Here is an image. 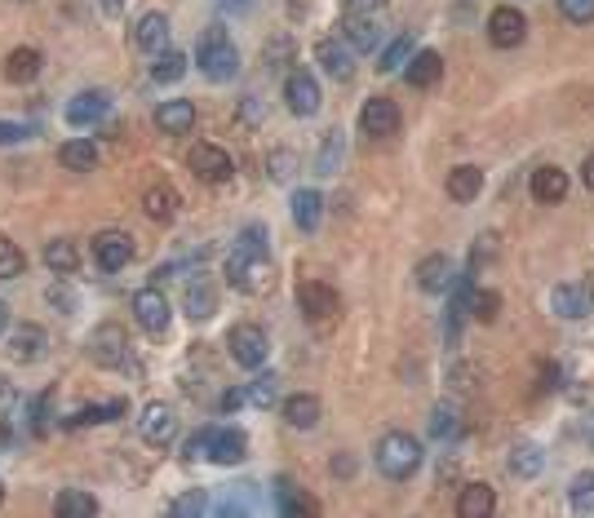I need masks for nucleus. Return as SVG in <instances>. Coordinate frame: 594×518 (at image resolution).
Returning <instances> with one entry per match:
<instances>
[{"label":"nucleus","mask_w":594,"mask_h":518,"mask_svg":"<svg viewBox=\"0 0 594 518\" xmlns=\"http://www.w3.org/2000/svg\"><path fill=\"white\" fill-rule=\"evenodd\" d=\"M196 62H200L204 80H213V85H222V80H235V76H240V49L231 45V36H227L222 27L200 31V40H196Z\"/></svg>","instance_id":"1"},{"label":"nucleus","mask_w":594,"mask_h":518,"mask_svg":"<svg viewBox=\"0 0 594 518\" xmlns=\"http://www.w3.org/2000/svg\"><path fill=\"white\" fill-rule=\"evenodd\" d=\"M373 461L391 483H404V479H413L417 465H422V443H417L413 434H404V430H391V434L377 439Z\"/></svg>","instance_id":"2"},{"label":"nucleus","mask_w":594,"mask_h":518,"mask_svg":"<svg viewBox=\"0 0 594 518\" xmlns=\"http://www.w3.org/2000/svg\"><path fill=\"white\" fill-rule=\"evenodd\" d=\"M182 457L196 461V457H209L213 465H240L249 457V439H244L240 430H200L187 439V448H182Z\"/></svg>","instance_id":"3"},{"label":"nucleus","mask_w":594,"mask_h":518,"mask_svg":"<svg viewBox=\"0 0 594 518\" xmlns=\"http://www.w3.org/2000/svg\"><path fill=\"white\" fill-rule=\"evenodd\" d=\"M227 346H231V359L240 368H262L266 355H271V341H266V333L258 324H235L227 333Z\"/></svg>","instance_id":"4"},{"label":"nucleus","mask_w":594,"mask_h":518,"mask_svg":"<svg viewBox=\"0 0 594 518\" xmlns=\"http://www.w3.org/2000/svg\"><path fill=\"white\" fill-rule=\"evenodd\" d=\"M187 164H191V173H196L200 182H209V186L231 182V173H235V160L227 155V147H213V142H196Z\"/></svg>","instance_id":"5"},{"label":"nucleus","mask_w":594,"mask_h":518,"mask_svg":"<svg viewBox=\"0 0 594 518\" xmlns=\"http://www.w3.org/2000/svg\"><path fill=\"white\" fill-rule=\"evenodd\" d=\"M528 36V18L515 5H497L488 14V45L493 49H519Z\"/></svg>","instance_id":"6"},{"label":"nucleus","mask_w":594,"mask_h":518,"mask_svg":"<svg viewBox=\"0 0 594 518\" xmlns=\"http://www.w3.org/2000/svg\"><path fill=\"white\" fill-rule=\"evenodd\" d=\"M169 297L160 293L156 284L151 288H142V293H133V319H138V328L142 333H151V337H160L169 328Z\"/></svg>","instance_id":"7"},{"label":"nucleus","mask_w":594,"mask_h":518,"mask_svg":"<svg viewBox=\"0 0 594 518\" xmlns=\"http://www.w3.org/2000/svg\"><path fill=\"white\" fill-rule=\"evenodd\" d=\"M550 310H555L559 319H586V315H594V288L586 279H568V284H559L555 293H550Z\"/></svg>","instance_id":"8"},{"label":"nucleus","mask_w":594,"mask_h":518,"mask_svg":"<svg viewBox=\"0 0 594 518\" xmlns=\"http://www.w3.org/2000/svg\"><path fill=\"white\" fill-rule=\"evenodd\" d=\"M94 262L107 275H120L133 262V235H125V231H102L98 240H94Z\"/></svg>","instance_id":"9"},{"label":"nucleus","mask_w":594,"mask_h":518,"mask_svg":"<svg viewBox=\"0 0 594 518\" xmlns=\"http://www.w3.org/2000/svg\"><path fill=\"white\" fill-rule=\"evenodd\" d=\"M89 355H94V364L102 368H120L129 355V337L120 324H102L94 337H89Z\"/></svg>","instance_id":"10"},{"label":"nucleus","mask_w":594,"mask_h":518,"mask_svg":"<svg viewBox=\"0 0 594 518\" xmlns=\"http://www.w3.org/2000/svg\"><path fill=\"white\" fill-rule=\"evenodd\" d=\"M360 133L364 138H391V133H399V107L391 98H368L360 107Z\"/></svg>","instance_id":"11"},{"label":"nucleus","mask_w":594,"mask_h":518,"mask_svg":"<svg viewBox=\"0 0 594 518\" xmlns=\"http://www.w3.org/2000/svg\"><path fill=\"white\" fill-rule=\"evenodd\" d=\"M324 102L320 85H315V76H306V71H293L289 80H284V107L293 111V116H315Z\"/></svg>","instance_id":"12"},{"label":"nucleus","mask_w":594,"mask_h":518,"mask_svg":"<svg viewBox=\"0 0 594 518\" xmlns=\"http://www.w3.org/2000/svg\"><path fill=\"white\" fill-rule=\"evenodd\" d=\"M138 434L147 443H156V448H165V443H173V434H178V417H173L169 403H147L138 417Z\"/></svg>","instance_id":"13"},{"label":"nucleus","mask_w":594,"mask_h":518,"mask_svg":"<svg viewBox=\"0 0 594 518\" xmlns=\"http://www.w3.org/2000/svg\"><path fill=\"white\" fill-rule=\"evenodd\" d=\"M297 306H302L306 319H329L337 315V293L333 284H320V279H306V284H297Z\"/></svg>","instance_id":"14"},{"label":"nucleus","mask_w":594,"mask_h":518,"mask_svg":"<svg viewBox=\"0 0 594 518\" xmlns=\"http://www.w3.org/2000/svg\"><path fill=\"white\" fill-rule=\"evenodd\" d=\"M528 191L537 204H563L568 200V173L555 169V164H541V169H532Z\"/></svg>","instance_id":"15"},{"label":"nucleus","mask_w":594,"mask_h":518,"mask_svg":"<svg viewBox=\"0 0 594 518\" xmlns=\"http://www.w3.org/2000/svg\"><path fill=\"white\" fill-rule=\"evenodd\" d=\"M156 129L169 133V138H178V133H191L196 129V107H191V98H169L156 107Z\"/></svg>","instance_id":"16"},{"label":"nucleus","mask_w":594,"mask_h":518,"mask_svg":"<svg viewBox=\"0 0 594 518\" xmlns=\"http://www.w3.org/2000/svg\"><path fill=\"white\" fill-rule=\"evenodd\" d=\"M439 76H444V58H439L435 49H417V54L404 62V80H408L413 89L439 85Z\"/></svg>","instance_id":"17"},{"label":"nucleus","mask_w":594,"mask_h":518,"mask_svg":"<svg viewBox=\"0 0 594 518\" xmlns=\"http://www.w3.org/2000/svg\"><path fill=\"white\" fill-rule=\"evenodd\" d=\"M133 45L151 58H156L160 49H169V18L165 14H142L138 27H133Z\"/></svg>","instance_id":"18"},{"label":"nucleus","mask_w":594,"mask_h":518,"mask_svg":"<svg viewBox=\"0 0 594 518\" xmlns=\"http://www.w3.org/2000/svg\"><path fill=\"white\" fill-rule=\"evenodd\" d=\"M111 111V98L102 89H89V93H80V98H71L67 102V124H76V129H85V124H94L102 120Z\"/></svg>","instance_id":"19"},{"label":"nucleus","mask_w":594,"mask_h":518,"mask_svg":"<svg viewBox=\"0 0 594 518\" xmlns=\"http://www.w3.org/2000/svg\"><path fill=\"white\" fill-rule=\"evenodd\" d=\"M262 262L266 257L258 253H244V248H231V257H227V279H231V288H240V293H253L258 288V275L262 271Z\"/></svg>","instance_id":"20"},{"label":"nucleus","mask_w":594,"mask_h":518,"mask_svg":"<svg viewBox=\"0 0 594 518\" xmlns=\"http://www.w3.org/2000/svg\"><path fill=\"white\" fill-rule=\"evenodd\" d=\"M40 355H45V333L36 324H18L14 337H9V359L14 364H36Z\"/></svg>","instance_id":"21"},{"label":"nucleus","mask_w":594,"mask_h":518,"mask_svg":"<svg viewBox=\"0 0 594 518\" xmlns=\"http://www.w3.org/2000/svg\"><path fill=\"white\" fill-rule=\"evenodd\" d=\"M497 510V492L488 483H466L462 496H457V514L462 518H488Z\"/></svg>","instance_id":"22"},{"label":"nucleus","mask_w":594,"mask_h":518,"mask_svg":"<svg viewBox=\"0 0 594 518\" xmlns=\"http://www.w3.org/2000/svg\"><path fill=\"white\" fill-rule=\"evenodd\" d=\"M284 426H293V430H315L320 426V399L315 395H293V399H284Z\"/></svg>","instance_id":"23"},{"label":"nucleus","mask_w":594,"mask_h":518,"mask_svg":"<svg viewBox=\"0 0 594 518\" xmlns=\"http://www.w3.org/2000/svg\"><path fill=\"white\" fill-rule=\"evenodd\" d=\"M320 67L329 71L333 80H351L355 76V62H351V45H342V40H320Z\"/></svg>","instance_id":"24"},{"label":"nucleus","mask_w":594,"mask_h":518,"mask_svg":"<svg viewBox=\"0 0 594 518\" xmlns=\"http://www.w3.org/2000/svg\"><path fill=\"white\" fill-rule=\"evenodd\" d=\"M320 217H324V195L320 191H311V186H306V191H297L293 195V222H297V231H320Z\"/></svg>","instance_id":"25"},{"label":"nucleus","mask_w":594,"mask_h":518,"mask_svg":"<svg viewBox=\"0 0 594 518\" xmlns=\"http://www.w3.org/2000/svg\"><path fill=\"white\" fill-rule=\"evenodd\" d=\"M40 67H45V58H40V49H14V54L5 58V80H14V85H32L40 76Z\"/></svg>","instance_id":"26"},{"label":"nucleus","mask_w":594,"mask_h":518,"mask_svg":"<svg viewBox=\"0 0 594 518\" xmlns=\"http://www.w3.org/2000/svg\"><path fill=\"white\" fill-rule=\"evenodd\" d=\"M417 284H422L426 293H444V288L453 284V262H448L444 253L422 257V266H417Z\"/></svg>","instance_id":"27"},{"label":"nucleus","mask_w":594,"mask_h":518,"mask_svg":"<svg viewBox=\"0 0 594 518\" xmlns=\"http://www.w3.org/2000/svg\"><path fill=\"white\" fill-rule=\"evenodd\" d=\"M479 191H484V169H475V164H457V169L448 173V195H453L457 204H470Z\"/></svg>","instance_id":"28"},{"label":"nucleus","mask_w":594,"mask_h":518,"mask_svg":"<svg viewBox=\"0 0 594 518\" xmlns=\"http://www.w3.org/2000/svg\"><path fill=\"white\" fill-rule=\"evenodd\" d=\"M58 164L71 173H89L98 164V147L89 138H76V142H63V151H58Z\"/></svg>","instance_id":"29"},{"label":"nucleus","mask_w":594,"mask_h":518,"mask_svg":"<svg viewBox=\"0 0 594 518\" xmlns=\"http://www.w3.org/2000/svg\"><path fill=\"white\" fill-rule=\"evenodd\" d=\"M142 209H147V217L151 222H173V217H178V191H173V186H151L147 191V200H142Z\"/></svg>","instance_id":"30"},{"label":"nucleus","mask_w":594,"mask_h":518,"mask_svg":"<svg viewBox=\"0 0 594 518\" xmlns=\"http://www.w3.org/2000/svg\"><path fill=\"white\" fill-rule=\"evenodd\" d=\"M187 54H182V49H160L156 54V62H151V80H156V85H173V80H182L187 76Z\"/></svg>","instance_id":"31"},{"label":"nucleus","mask_w":594,"mask_h":518,"mask_svg":"<svg viewBox=\"0 0 594 518\" xmlns=\"http://www.w3.org/2000/svg\"><path fill=\"white\" fill-rule=\"evenodd\" d=\"M45 266L54 275H76L80 271V248L71 240H49L45 244Z\"/></svg>","instance_id":"32"},{"label":"nucleus","mask_w":594,"mask_h":518,"mask_svg":"<svg viewBox=\"0 0 594 518\" xmlns=\"http://www.w3.org/2000/svg\"><path fill=\"white\" fill-rule=\"evenodd\" d=\"M54 514L58 518H85V514H98V501L85 488H67V492H58Z\"/></svg>","instance_id":"33"},{"label":"nucleus","mask_w":594,"mask_h":518,"mask_svg":"<svg viewBox=\"0 0 594 518\" xmlns=\"http://www.w3.org/2000/svg\"><path fill=\"white\" fill-rule=\"evenodd\" d=\"M342 31H346V45L351 49H377V23L373 18H355V14H342Z\"/></svg>","instance_id":"34"},{"label":"nucleus","mask_w":594,"mask_h":518,"mask_svg":"<svg viewBox=\"0 0 594 518\" xmlns=\"http://www.w3.org/2000/svg\"><path fill=\"white\" fill-rule=\"evenodd\" d=\"M182 306H187L191 319H209L213 310H218V297H213V288L204 284V279H191V284H187V297H182Z\"/></svg>","instance_id":"35"},{"label":"nucleus","mask_w":594,"mask_h":518,"mask_svg":"<svg viewBox=\"0 0 594 518\" xmlns=\"http://www.w3.org/2000/svg\"><path fill=\"white\" fill-rule=\"evenodd\" d=\"M413 54H417V45H413V36L404 31V36H395L391 45L382 49V58H377V71H382V76H391V71H399Z\"/></svg>","instance_id":"36"},{"label":"nucleus","mask_w":594,"mask_h":518,"mask_svg":"<svg viewBox=\"0 0 594 518\" xmlns=\"http://www.w3.org/2000/svg\"><path fill=\"white\" fill-rule=\"evenodd\" d=\"M466 310L479 319V324H493L497 310H501V297L488 293V288H466Z\"/></svg>","instance_id":"37"},{"label":"nucleus","mask_w":594,"mask_h":518,"mask_svg":"<svg viewBox=\"0 0 594 518\" xmlns=\"http://www.w3.org/2000/svg\"><path fill=\"white\" fill-rule=\"evenodd\" d=\"M18 275H27V253L0 235V279H18Z\"/></svg>","instance_id":"38"},{"label":"nucleus","mask_w":594,"mask_h":518,"mask_svg":"<svg viewBox=\"0 0 594 518\" xmlns=\"http://www.w3.org/2000/svg\"><path fill=\"white\" fill-rule=\"evenodd\" d=\"M275 496H280V510H284V514H315V501H311V496L293 492L284 479L275 483Z\"/></svg>","instance_id":"39"},{"label":"nucleus","mask_w":594,"mask_h":518,"mask_svg":"<svg viewBox=\"0 0 594 518\" xmlns=\"http://www.w3.org/2000/svg\"><path fill=\"white\" fill-rule=\"evenodd\" d=\"M430 434H435V439H457V434H462L457 412L453 408H435V412H430Z\"/></svg>","instance_id":"40"},{"label":"nucleus","mask_w":594,"mask_h":518,"mask_svg":"<svg viewBox=\"0 0 594 518\" xmlns=\"http://www.w3.org/2000/svg\"><path fill=\"white\" fill-rule=\"evenodd\" d=\"M559 14L568 18V23L586 27V23H594V0H559Z\"/></svg>","instance_id":"41"},{"label":"nucleus","mask_w":594,"mask_h":518,"mask_svg":"<svg viewBox=\"0 0 594 518\" xmlns=\"http://www.w3.org/2000/svg\"><path fill=\"white\" fill-rule=\"evenodd\" d=\"M541 461H546V457H541L537 448H519V452H510V465H515L519 474H537V470H541Z\"/></svg>","instance_id":"42"},{"label":"nucleus","mask_w":594,"mask_h":518,"mask_svg":"<svg viewBox=\"0 0 594 518\" xmlns=\"http://www.w3.org/2000/svg\"><path fill=\"white\" fill-rule=\"evenodd\" d=\"M572 505H590L594 501V474L586 470V474H577V479H572Z\"/></svg>","instance_id":"43"},{"label":"nucleus","mask_w":594,"mask_h":518,"mask_svg":"<svg viewBox=\"0 0 594 518\" xmlns=\"http://www.w3.org/2000/svg\"><path fill=\"white\" fill-rule=\"evenodd\" d=\"M204 505H209V501H204V492H187V496H178L169 510L173 514H204Z\"/></svg>","instance_id":"44"},{"label":"nucleus","mask_w":594,"mask_h":518,"mask_svg":"<svg viewBox=\"0 0 594 518\" xmlns=\"http://www.w3.org/2000/svg\"><path fill=\"white\" fill-rule=\"evenodd\" d=\"M386 9V0H346V14L355 18H377Z\"/></svg>","instance_id":"45"},{"label":"nucleus","mask_w":594,"mask_h":518,"mask_svg":"<svg viewBox=\"0 0 594 518\" xmlns=\"http://www.w3.org/2000/svg\"><path fill=\"white\" fill-rule=\"evenodd\" d=\"M249 399L266 408V403L275 399V377H258V381H253V386H249Z\"/></svg>","instance_id":"46"},{"label":"nucleus","mask_w":594,"mask_h":518,"mask_svg":"<svg viewBox=\"0 0 594 518\" xmlns=\"http://www.w3.org/2000/svg\"><path fill=\"white\" fill-rule=\"evenodd\" d=\"M32 124H0V142H23V138H32Z\"/></svg>","instance_id":"47"},{"label":"nucleus","mask_w":594,"mask_h":518,"mask_svg":"<svg viewBox=\"0 0 594 518\" xmlns=\"http://www.w3.org/2000/svg\"><path fill=\"white\" fill-rule=\"evenodd\" d=\"M240 120H244V124H258V120H262V111H258V98H244V107H240Z\"/></svg>","instance_id":"48"},{"label":"nucleus","mask_w":594,"mask_h":518,"mask_svg":"<svg viewBox=\"0 0 594 518\" xmlns=\"http://www.w3.org/2000/svg\"><path fill=\"white\" fill-rule=\"evenodd\" d=\"M98 5H102V14H107V18H120V9H125V0H98Z\"/></svg>","instance_id":"49"},{"label":"nucleus","mask_w":594,"mask_h":518,"mask_svg":"<svg viewBox=\"0 0 594 518\" xmlns=\"http://www.w3.org/2000/svg\"><path fill=\"white\" fill-rule=\"evenodd\" d=\"M240 403H244V395H240V390H227V395H222V412L240 408Z\"/></svg>","instance_id":"50"},{"label":"nucleus","mask_w":594,"mask_h":518,"mask_svg":"<svg viewBox=\"0 0 594 518\" xmlns=\"http://www.w3.org/2000/svg\"><path fill=\"white\" fill-rule=\"evenodd\" d=\"M581 182H586V186H590V191H594V155H590V160H586V164H581Z\"/></svg>","instance_id":"51"},{"label":"nucleus","mask_w":594,"mask_h":518,"mask_svg":"<svg viewBox=\"0 0 594 518\" xmlns=\"http://www.w3.org/2000/svg\"><path fill=\"white\" fill-rule=\"evenodd\" d=\"M5 328H9V306L0 302V337H5Z\"/></svg>","instance_id":"52"},{"label":"nucleus","mask_w":594,"mask_h":518,"mask_svg":"<svg viewBox=\"0 0 594 518\" xmlns=\"http://www.w3.org/2000/svg\"><path fill=\"white\" fill-rule=\"evenodd\" d=\"M0 501H5V488H0Z\"/></svg>","instance_id":"53"}]
</instances>
